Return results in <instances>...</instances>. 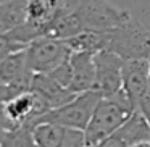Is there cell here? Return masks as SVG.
Here are the masks:
<instances>
[{
  "mask_svg": "<svg viewBox=\"0 0 150 147\" xmlns=\"http://www.w3.org/2000/svg\"><path fill=\"white\" fill-rule=\"evenodd\" d=\"M16 129L13 124L10 123V120L7 118V113H5V105L0 104V136L5 133H10V131Z\"/></svg>",
  "mask_w": 150,
  "mask_h": 147,
  "instance_id": "cell-16",
  "label": "cell"
},
{
  "mask_svg": "<svg viewBox=\"0 0 150 147\" xmlns=\"http://www.w3.org/2000/svg\"><path fill=\"white\" fill-rule=\"evenodd\" d=\"M132 20L131 13L108 0H79L74 11L58 20L47 36L68 40L81 33H102L120 28Z\"/></svg>",
  "mask_w": 150,
  "mask_h": 147,
  "instance_id": "cell-1",
  "label": "cell"
},
{
  "mask_svg": "<svg viewBox=\"0 0 150 147\" xmlns=\"http://www.w3.org/2000/svg\"><path fill=\"white\" fill-rule=\"evenodd\" d=\"M71 49L66 40L44 36L33 40L24 49L26 65L33 75H49L66 63L71 57Z\"/></svg>",
  "mask_w": 150,
  "mask_h": 147,
  "instance_id": "cell-5",
  "label": "cell"
},
{
  "mask_svg": "<svg viewBox=\"0 0 150 147\" xmlns=\"http://www.w3.org/2000/svg\"><path fill=\"white\" fill-rule=\"evenodd\" d=\"M139 113L144 115V118L147 120V123L150 124V91L145 94V97L140 100V105H139Z\"/></svg>",
  "mask_w": 150,
  "mask_h": 147,
  "instance_id": "cell-17",
  "label": "cell"
},
{
  "mask_svg": "<svg viewBox=\"0 0 150 147\" xmlns=\"http://www.w3.org/2000/svg\"><path fill=\"white\" fill-rule=\"evenodd\" d=\"M95 60V89L102 97H111L123 91L124 60L111 52H98Z\"/></svg>",
  "mask_w": 150,
  "mask_h": 147,
  "instance_id": "cell-7",
  "label": "cell"
},
{
  "mask_svg": "<svg viewBox=\"0 0 150 147\" xmlns=\"http://www.w3.org/2000/svg\"><path fill=\"white\" fill-rule=\"evenodd\" d=\"M132 113L134 110L123 91L111 97H102L84 131L86 147H95L115 134Z\"/></svg>",
  "mask_w": 150,
  "mask_h": 147,
  "instance_id": "cell-2",
  "label": "cell"
},
{
  "mask_svg": "<svg viewBox=\"0 0 150 147\" xmlns=\"http://www.w3.org/2000/svg\"><path fill=\"white\" fill-rule=\"evenodd\" d=\"M33 76L26 65L24 50L10 53L0 62V84L13 87L18 92L29 91Z\"/></svg>",
  "mask_w": 150,
  "mask_h": 147,
  "instance_id": "cell-10",
  "label": "cell"
},
{
  "mask_svg": "<svg viewBox=\"0 0 150 147\" xmlns=\"http://www.w3.org/2000/svg\"><path fill=\"white\" fill-rule=\"evenodd\" d=\"M29 91H34L39 97H42L44 102L49 105L50 111L66 105L76 97V94H73L69 89L63 87L50 75H34Z\"/></svg>",
  "mask_w": 150,
  "mask_h": 147,
  "instance_id": "cell-12",
  "label": "cell"
},
{
  "mask_svg": "<svg viewBox=\"0 0 150 147\" xmlns=\"http://www.w3.org/2000/svg\"><path fill=\"white\" fill-rule=\"evenodd\" d=\"M5 113L15 128L31 126L36 120L49 113L50 108L34 91H24L5 102Z\"/></svg>",
  "mask_w": 150,
  "mask_h": 147,
  "instance_id": "cell-6",
  "label": "cell"
},
{
  "mask_svg": "<svg viewBox=\"0 0 150 147\" xmlns=\"http://www.w3.org/2000/svg\"><path fill=\"white\" fill-rule=\"evenodd\" d=\"M95 147H129V146H127V142L120 136V134L115 133V134H111L110 137H107L105 141H102V142Z\"/></svg>",
  "mask_w": 150,
  "mask_h": 147,
  "instance_id": "cell-15",
  "label": "cell"
},
{
  "mask_svg": "<svg viewBox=\"0 0 150 147\" xmlns=\"http://www.w3.org/2000/svg\"><path fill=\"white\" fill-rule=\"evenodd\" d=\"M28 0H4L0 2V36H7L26 20Z\"/></svg>",
  "mask_w": 150,
  "mask_h": 147,
  "instance_id": "cell-13",
  "label": "cell"
},
{
  "mask_svg": "<svg viewBox=\"0 0 150 147\" xmlns=\"http://www.w3.org/2000/svg\"><path fill=\"white\" fill-rule=\"evenodd\" d=\"M16 94H20V92L15 91L13 87H8V86L0 84V104H5V102H8L11 97H15Z\"/></svg>",
  "mask_w": 150,
  "mask_h": 147,
  "instance_id": "cell-18",
  "label": "cell"
},
{
  "mask_svg": "<svg viewBox=\"0 0 150 147\" xmlns=\"http://www.w3.org/2000/svg\"><path fill=\"white\" fill-rule=\"evenodd\" d=\"M95 53L73 52L69 57L71 66V82L69 91L73 94H84L95 89Z\"/></svg>",
  "mask_w": 150,
  "mask_h": 147,
  "instance_id": "cell-11",
  "label": "cell"
},
{
  "mask_svg": "<svg viewBox=\"0 0 150 147\" xmlns=\"http://www.w3.org/2000/svg\"><path fill=\"white\" fill-rule=\"evenodd\" d=\"M150 91V60H127L123 65V92L134 111Z\"/></svg>",
  "mask_w": 150,
  "mask_h": 147,
  "instance_id": "cell-8",
  "label": "cell"
},
{
  "mask_svg": "<svg viewBox=\"0 0 150 147\" xmlns=\"http://www.w3.org/2000/svg\"><path fill=\"white\" fill-rule=\"evenodd\" d=\"M100 99H102V95L97 91H89V92H84V94H78L71 102L45 113L44 116H40L39 120L34 121L33 124L55 123V124H60V126L69 128V129L86 131V128H87Z\"/></svg>",
  "mask_w": 150,
  "mask_h": 147,
  "instance_id": "cell-4",
  "label": "cell"
},
{
  "mask_svg": "<svg viewBox=\"0 0 150 147\" xmlns=\"http://www.w3.org/2000/svg\"><path fill=\"white\" fill-rule=\"evenodd\" d=\"M2 60H4V58H0V62H2Z\"/></svg>",
  "mask_w": 150,
  "mask_h": 147,
  "instance_id": "cell-20",
  "label": "cell"
},
{
  "mask_svg": "<svg viewBox=\"0 0 150 147\" xmlns=\"http://www.w3.org/2000/svg\"><path fill=\"white\" fill-rule=\"evenodd\" d=\"M29 129L36 147H86L84 131L55 123H36Z\"/></svg>",
  "mask_w": 150,
  "mask_h": 147,
  "instance_id": "cell-9",
  "label": "cell"
},
{
  "mask_svg": "<svg viewBox=\"0 0 150 147\" xmlns=\"http://www.w3.org/2000/svg\"><path fill=\"white\" fill-rule=\"evenodd\" d=\"M131 147H150V141H140V142L132 144Z\"/></svg>",
  "mask_w": 150,
  "mask_h": 147,
  "instance_id": "cell-19",
  "label": "cell"
},
{
  "mask_svg": "<svg viewBox=\"0 0 150 147\" xmlns=\"http://www.w3.org/2000/svg\"><path fill=\"white\" fill-rule=\"evenodd\" d=\"M102 52L127 60H150V29L131 20L110 31H102Z\"/></svg>",
  "mask_w": 150,
  "mask_h": 147,
  "instance_id": "cell-3",
  "label": "cell"
},
{
  "mask_svg": "<svg viewBox=\"0 0 150 147\" xmlns=\"http://www.w3.org/2000/svg\"><path fill=\"white\" fill-rule=\"evenodd\" d=\"M0 147H36L31 129L21 126L0 136Z\"/></svg>",
  "mask_w": 150,
  "mask_h": 147,
  "instance_id": "cell-14",
  "label": "cell"
}]
</instances>
